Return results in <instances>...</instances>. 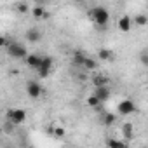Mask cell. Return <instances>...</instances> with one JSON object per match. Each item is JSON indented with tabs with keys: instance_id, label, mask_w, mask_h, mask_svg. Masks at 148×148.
<instances>
[{
	"instance_id": "cell-4",
	"label": "cell",
	"mask_w": 148,
	"mask_h": 148,
	"mask_svg": "<svg viewBox=\"0 0 148 148\" xmlns=\"http://www.w3.org/2000/svg\"><path fill=\"white\" fill-rule=\"evenodd\" d=\"M51 70H52V58H49V56H42L40 68L37 70L38 77H40V79H47V77L51 75Z\"/></svg>"
},
{
	"instance_id": "cell-8",
	"label": "cell",
	"mask_w": 148,
	"mask_h": 148,
	"mask_svg": "<svg viewBox=\"0 0 148 148\" xmlns=\"http://www.w3.org/2000/svg\"><path fill=\"white\" fill-rule=\"evenodd\" d=\"M25 63L30 66V68H33V70H38L40 68V63H42V56L40 54H35V52H28V56L25 58Z\"/></svg>"
},
{
	"instance_id": "cell-7",
	"label": "cell",
	"mask_w": 148,
	"mask_h": 148,
	"mask_svg": "<svg viewBox=\"0 0 148 148\" xmlns=\"http://www.w3.org/2000/svg\"><path fill=\"white\" fill-rule=\"evenodd\" d=\"M92 94L98 98V101H99V103H105V101H108V99H110L112 91H110V87H108V86H103V87H94V92H92Z\"/></svg>"
},
{
	"instance_id": "cell-9",
	"label": "cell",
	"mask_w": 148,
	"mask_h": 148,
	"mask_svg": "<svg viewBox=\"0 0 148 148\" xmlns=\"http://www.w3.org/2000/svg\"><path fill=\"white\" fill-rule=\"evenodd\" d=\"M119 30L120 32H124V33H127V32H131V28H132V19L129 18V16H122V18H119Z\"/></svg>"
},
{
	"instance_id": "cell-16",
	"label": "cell",
	"mask_w": 148,
	"mask_h": 148,
	"mask_svg": "<svg viewBox=\"0 0 148 148\" xmlns=\"http://www.w3.org/2000/svg\"><path fill=\"white\" fill-rule=\"evenodd\" d=\"M115 120H117V115H113V113H110V112H106V113L103 115V124H105V125H113Z\"/></svg>"
},
{
	"instance_id": "cell-23",
	"label": "cell",
	"mask_w": 148,
	"mask_h": 148,
	"mask_svg": "<svg viewBox=\"0 0 148 148\" xmlns=\"http://www.w3.org/2000/svg\"><path fill=\"white\" fill-rule=\"evenodd\" d=\"M11 40L7 38V37H4V35H0V47H7V44H9Z\"/></svg>"
},
{
	"instance_id": "cell-22",
	"label": "cell",
	"mask_w": 148,
	"mask_h": 148,
	"mask_svg": "<svg viewBox=\"0 0 148 148\" xmlns=\"http://www.w3.org/2000/svg\"><path fill=\"white\" fill-rule=\"evenodd\" d=\"M64 132H66L64 127H61V125H56V127H54V136H56V138H63Z\"/></svg>"
},
{
	"instance_id": "cell-6",
	"label": "cell",
	"mask_w": 148,
	"mask_h": 148,
	"mask_svg": "<svg viewBox=\"0 0 148 148\" xmlns=\"http://www.w3.org/2000/svg\"><path fill=\"white\" fill-rule=\"evenodd\" d=\"M26 92H28L30 98L37 99V98L42 96V86H40L37 80H28V84H26Z\"/></svg>"
},
{
	"instance_id": "cell-2",
	"label": "cell",
	"mask_w": 148,
	"mask_h": 148,
	"mask_svg": "<svg viewBox=\"0 0 148 148\" xmlns=\"http://www.w3.org/2000/svg\"><path fill=\"white\" fill-rule=\"evenodd\" d=\"M7 54L11 56V58H14V59H25L26 56H28V51H26V47L25 45H21V44H18V42H9L7 44Z\"/></svg>"
},
{
	"instance_id": "cell-27",
	"label": "cell",
	"mask_w": 148,
	"mask_h": 148,
	"mask_svg": "<svg viewBox=\"0 0 148 148\" xmlns=\"http://www.w3.org/2000/svg\"><path fill=\"white\" fill-rule=\"evenodd\" d=\"M0 134H2V129H0Z\"/></svg>"
},
{
	"instance_id": "cell-26",
	"label": "cell",
	"mask_w": 148,
	"mask_h": 148,
	"mask_svg": "<svg viewBox=\"0 0 148 148\" xmlns=\"http://www.w3.org/2000/svg\"><path fill=\"white\" fill-rule=\"evenodd\" d=\"M26 148H33V146H26Z\"/></svg>"
},
{
	"instance_id": "cell-1",
	"label": "cell",
	"mask_w": 148,
	"mask_h": 148,
	"mask_svg": "<svg viewBox=\"0 0 148 148\" xmlns=\"http://www.w3.org/2000/svg\"><path fill=\"white\" fill-rule=\"evenodd\" d=\"M89 14H91L92 21H94L98 26H106L108 21H110V12H108V9H105V7H101V5L92 7V9L89 11Z\"/></svg>"
},
{
	"instance_id": "cell-24",
	"label": "cell",
	"mask_w": 148,
	"mask_h": 148,
	"mask_svg": "<svg viewBox=\"0 0 148 148\" xmlns=\"http://www.w3.org/2000/svg\"><path fill=\"white\" fill-rule=\"evenodd\" d=\"M139 56H141V61H143V64H148V59H146V49H143Z\"/></svg>"
},
{
	"instance_id": "cell-11",
	"label": "cell",
	"mask_w": 148,
	"mask_h": 148,
	"mask_svg": "<svg viewBox=\"0 0 148 148\" xmlns=\"http://www.w3.org/2000/svg\"><path fill=\"white\" fill-rule=\"evenodd\" d=\"M120 132H122V136H124V141L127 143V141L134 136V125H132L131 122H125V124H122Z\"/></svg>"
},
{
	"instance_id": "cell-3",
	"label": "cell",
	"mask_w": 148,
	"mask_h": 148,
	"mask_svg": "<svg viewBox=\"0 0 148 148\" xmlns=\"http://www.w3.org/2000/svg\"><path fill=\"white\" fill-rule=\"evenodd\" d=\"M26 120V112L23 108H9L7 110V122L12 125H19Z\"/></svg>"
},
{
	"instance_id": "cell-19",
	"label": "cell",
	"mask_w": 148,
	"mask_h": 148,
	"mask_svg": "<svg viewBox=\"0 0 148 148\" xmlns=\"http://www.w3.org/2000/svg\"><path fill=\"white\" fill-rule=\"evenodd\" d=\"M84 59H86V54H82V52H75V54H73V63H75L77 66H82Z\"/></svg>"
},
{
	"instance_id": "cell-10",
	"label": "cell",
	"mask_w": 148,
	"mask_h": 148,
	"mask_svg": "<svg viewBox=\"0 0 148 148\" xmlns=\"http://www.w3.org/2000/svg\"><path fill=\"white\" fill-rule=\"evenodd\" d=\"M25 37H26V40H28V42L35 44V42H38V40L42 38V32H40L38 28H28Z\"/></svg>"
},
{
	"instance_id": "cell-13",
	"label": "cell",
	"mask_w": 148,
	"mask_h": 148,
	"mask_svg": "<svg viewBox=\"0 0 148 148\" xmlns=\"http://www.w3.org/2000/svg\"><path fill=\"white\" fill-rule=\"evenodd\" d=\"M32 14H33V18H37V19H42V18H47V16H49V12H47L42 5H33V7H32Z\"/></svg>"
},
{
	"instance_id": "cell-28",
	"label": "cell",
	"mask_w": 148,
	"mask_h": 148,
	"mask_svg": "<svg viewBox=\"0 0 148 148\" xmlns=\"http://www.w3.org/2000/svg\"><path fill=\"white\" fill-rule=\"evenodd\" d=\"M143 148H145V146H143Z\"/></svg>"
},
{
	"instance_id": "cell-12",
	"label": "cell",
	"mask_w": 148,
	"mask_h": 148,
	"mask_svg": "<svg viewBox=\"0 0 148 148\" xmlns=\"http://www.w3.org/2000/svg\"><path fill=\"white\" fill-rule=\"evenodd\" d=\"M108 148H127V143L124 139H117V138H108L106 141Z\"/></svg>"
},
{
	"instance_id": "cell-5",
	"label": "cell",
	"mask_w": 148,
	"mask_h": 148,
	"mask_svg": "<svg viewBox=\"0 0 148 148\" xmlns=\"http://www.w3.org/2000/svg\"><path fill=\"white\" fill-rule=\"evenodd\" d=\"M117 112H119L120 115H131V113L136 112V105H134L132 99H122V101L117 105Z\"/></svg>"
},
{
	"instance_id": "cell-17",
	"label": "cell",
	"mask_w": 148,
	"mask_h": 148,
	"mask_svg": "<svg viewBox=\"0 0 148 148\" xmlns=\"http://www.w3.org/2000/svg\"><path fill=\"white\" fill-rule=\"evenodd\" d=\"M146 23H148V16L146 14H138L134 18V25H138V26H145Z\"/></svg>"
},
{
	"instance_id": "cell-18",
	"label": "cell",
	"mask_w": 148,
	"mask_h": 148,
	"mask_svg": "<svg viewBox=\"0 0 148 148\" xmlns=\"http://www.w3.org/2000/svg\"><path fill=\"white\" fill-rule=\"evenodd\" d=\"M98 58L103 59V61H106V59L112 58V51H110V49H99V51H98Z\"/></svg>"
},
{
	"instance_id": "cell-20",
	"label": "cell",
	"mask_w": 148,
	"mask_h": 148,
	"mask_svg": "<svg viewBox=\"0 0 148 148\" xmlns=\"http://www.w3.org/2000/svg\"><path fill=\"white\" fill-rule=\"evenodd\" d=\"M16 9H18V12H21V14H26V12L30 11V5H28L26 2H19V4H16Z\"/></svg>"
},
{
	"instance_id": "cell-15",
	"label": "cell",
	"mask_w": 148,
	"mask_h": 148,
	"mask_svg": "<svg viewBox=\"0 0 148 148\" xmlns=\"http://www.w3.org/2000/svg\"><path fill=\"white\" fill-rule=\"evenodd\" d=\"M96 66H98L96 59H92V58L86 56V59H84V63H82V68H86V70H96Z\"/></svg>"
},
{
	"instance_id": "cell-21",
	"label": "cell",
	"mask_w": 148,
	"mask_h": 148,
	"mask_svg": "<svg viewBox=\"0 0 148 148\" xmlns=\"http://www.w3.org/2000/svg\"><path fill=\"white\" fill-rule=\"evenodd\" d=\"M87 105H89V106H92V108H98V106H99L101 103L98 101V98H96L94 94H91V96L87 98Z\"/></svg>"
},
{
	"instance_id": "cell-25",
	"label": "cell",
	"mask_w": 148,
	"mask_h": 148,
	"mask_svg": "<svg viewBox=\"0 0 148 148\" xmlns=\"http://www.w3.org/2000/svg\"><path fill=\"white\" fill-rule=\"evenodd\" d=\"M4 129H5V132H12V131H14V125H12L11 122H5V127H4Z\"/></svg>"
},
{
	"instance_id": "cell-14",
	"label": "cell",
	"mask_w": 148,
	"mask_h": 148,
	"mask_svg": "<svg viewBox=\"0 0 148 148\" xmlns=\"http://www.w3.org/2000/svg\"><path fill=\"white\" fill-rule=\"evenodd\" d=\"M108 82H110V79H108L106 75H96V77L92 79V86H94V87H103V86H108Z\"/></svg>"
}]
</instances>
